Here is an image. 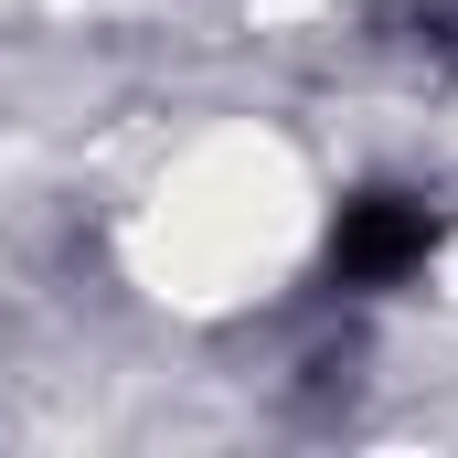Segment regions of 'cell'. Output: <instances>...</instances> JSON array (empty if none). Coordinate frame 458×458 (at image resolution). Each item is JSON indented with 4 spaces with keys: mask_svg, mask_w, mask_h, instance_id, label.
<instances>
[{
    "mask_svg": "<svg viewBox=\"0 0 458 458\" xmlns=\"http://www.w3.org/2000/svg\"><path fill=\"white\" fill-rule=\"evenodd\" d=\"M448 245V203L416 192V182H362L331 214V245H320V277L352 288V299H384V288H416Z\"/></svg>",
    "mask_w": 458,
    "mask_h": 458,
    "instance_id": "obj_1",
    "label": "cell"
},
{
    "mask_svg": "<svg viewBox=\"0 0 458 458\" xmlns=\"http://www.w3.org/2000/svg\"><path fill=\"white\" fill-rule=\"evenodd\" d=\"M384 43L427 75H458V0H394L384 11Z\"/></svg>",
    "mask_w": 458,
    "mask_h": 458,
    "instance_id": "obj_2",
    "label": "cell"
}]
</instances>
